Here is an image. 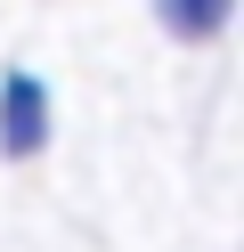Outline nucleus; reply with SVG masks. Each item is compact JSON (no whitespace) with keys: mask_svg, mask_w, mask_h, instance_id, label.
<instances>
[{"mask_svg":"<svg viewBox=\"0 0 244 252\" xmlns=\"http://www.w3.org/2000/svg\"><path fill=\"white\" fill-rule=\"evenodd\" d=\"M163 8V25H171V33H187V41H211L228 25V8H236V0H155Z\"/></svg>","mask_w":244,"mask_h":252,"instance_id":"2","label":"nucleus"},{"mask_svg":"<svg viewBox=\"0 0 244 252\" xmlns=\"http://www.w3.org/2000/svg\"><path fill=\"white\" fill-rule=\"evenodd\" d=\"M0 147L8 155H41L49 147V90L33 73H8L0 82Z\"/></svg>","mask_w":244,"mask_h":252,"instance_id":"1","label":"nucleus"}]
</instances>
